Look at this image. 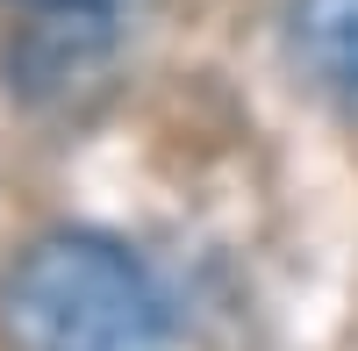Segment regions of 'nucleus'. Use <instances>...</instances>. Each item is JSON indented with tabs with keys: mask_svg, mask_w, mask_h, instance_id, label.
Returning a JSON list of instances; mask_svg holds the SVG:
<instances>
[{
	"mask_svg": "<svg viewBox=\"0 0 358 351\" xmlns=\"http://www.w3.org/2000/svg\"><path fill=\"white\" fill-rule=\"evenodd\" d=\"M8 351H165L172 301L158 273L101 229H50L0 280Z\"/></svg>",
	"mask_w": 358,
	"mask_h": 351,
	"instance_id": "1",
	"label": "nucleus"
},
{
	"mask_svg": "<svg viewBox=\"0 0 358 351\" xmlns=\"http://www.w3.org/2000/svg\"><path fill=\"white\" fill-rule=\"evenodd\" d=\"M287 43L322 94L358 108V0H287Z\"/></svg>",
	"mask_w": 358,
	"mask_h": 351,
	"instance_id": "2",
	"label": "nucleus"
},
{
	"mask_svg": "<svg viewBox=\"0 0 358 351\" xmlns=\"http://www.w3.org/2000/svg\"><path fill=\"white\" fill-rule=\"evenodd\" d=\"M22 8H36V15H57V22H108L122 0H22Z\"/></svg>",
	"mask_w": 358,
	"mask_h": 351,
	"instance_id": "3",
	"label": "nucleus"
}]
</instances>
